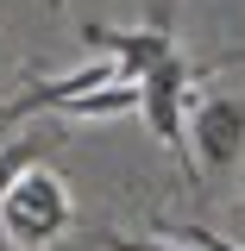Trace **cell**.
<instances>
[{"label":"cell","mask_w":245,"mask_h":251,"mask_svg":"<svg viewBox=\"0 0 245 251\" xmlns=\"http://www.w3.org/2000/svg\"><path fill=\"white\" fill-rule=\"evenodd\" d=\"M51 145H57V138H13V145H0V195L19 182L31 163H44V157H51Z\"/></svg>","instance_id":"cell-6"},{"label":"cell","mask_w":245,"mask_h":251,"mask_svg":"<svg viewBox=\"0 0 245 251\" xmlns=\"http://www.w3.org/2000/svg\"><path fill=\"white\" fill-rule=\"evenodd\" d=\"M170 239H189L195 251H239L233 239H220V232H208V226H170Z\"/></svg>","instance_id":"cell-8"},{"label":"cell","mask_w":245,"mask_h":251,"mask_svg":"<svg viewBox=\"0 0 245 251\" xmlns=\"http://www.w3.org/2000/svg\"><path fill=\"white\" fill-rule=\"evenodd\" d=\"M208 75H214V63H183V57H163L157 69L138 75V113L151 126V138L183 163V176H201V163L189 151V94Z\"/></svg>","instance_id":"cell-1"},{"label":"cell","mask_w":245,"mask_h":251,"mask_svg":"<svg viewBox=\"0 0 245 251\" xmlns=\"http://www.w3.org/2000/svg\"><path fill=\"white\" fill-rule=\"evenodd\" d=\"M82 44H88L94 57H113L126 82H138L145 69H157L163 57H176L170 31H120V25H101V19H88V25H82Z\"/></svg>","instance_id":"cell-4"},{"label":"cell","mask_w":245,"mask_h":251,"mask_svg":"<svg viewBox=\"0 0 245 251\" xmlns=\"http://www.w3.org/2000/svg\"><path fill=\"white\" fill-rule=\"evenodd\" d=\"M239 220H245V207H239Z\"/></svg>","instance_id":"cell-10"},{"label":"cell","mask_w":245,"mask_h":251,"mask_svg":"<svg viewBox=\"0 0 245 251\" xmlns=\"http://www.w3.org/2000/svg\"><path fill=\"white\" fill-rule=\"evenodd\" d=\"M69 220H76L69 182H63L57 170H44V163H31L26 176H19V182L0 195V232H6L19 251L51 245L57 232H69Z\"/></svg>","instance_id":"cell-2"},{"label":"cell","mask_w":245,"mask_h":251,"mask_svg":"<svg viewBox=\"0 0 245 251\" xmlns=\"http://www.w3.org/2000/svg\"><path fill=\"white\" fill-rule=\"evenodd\" d=\"M101 82H120V63H113V57H94L88 69H69V75H57V82H31L26 94L0 100V126H19V120H31V113H57L69 94L101 88Z\"/></svg>","instance_id":"cell-5"},{"label":"cell","mask_w":245,"mask_h":251,"mask_svg":"<svg viewBox=\"0 0 245 251\" xmlns=\"http://www.w3.org/2000/svg\"><path fill=\"white\" fill-rule=\"evenodd\" d=\"M51 6H63V0H51Z\"/></svg>","instance_id":"cell-9"},{"label":"cell","mask_w":245,"mask_h":251,"mask_svg":"<svg viewBox=\"0 0 245 251\" xmlns=\"http://www.w3.org/2000/svg\"><path fill=\"white\" fill-rule=\"evenodd\" d=\"M94 245L101 251H183L170 239H126V232H94Z\"/></svg>","instance_id":"cell-7"},{"label":"cell","mask_w":245,"mask_h":251,"mask_svg":"<svg viewBox=\"0 0 245 251\" xmlns=\"http://www.w3.org/2000/svg\"><path fill=\"white\" fill-rule=\"evenodd\" d=\"M189 145H195V163L226 170L245 151V107L233 94H195V107H189Z\"/></svg>","instance_id":"cell-3"}]
</instances>
